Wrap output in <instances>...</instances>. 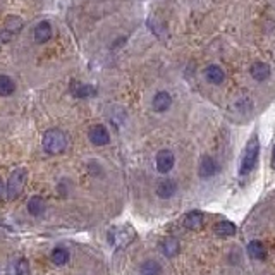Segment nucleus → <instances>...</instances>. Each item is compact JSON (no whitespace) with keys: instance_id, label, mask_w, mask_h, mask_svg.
I'll return each instance as SVG.
<instances>
[{"instance_id":"2eb2a0df","label":"nucleus","mask_w":275,"mask_h":275,"mask_svg":"<svg viewBox=\"0 0 275 275\" xmlns=\"http://www.w3.org/2000/svg\"><path fill=\"white\" fill-rule=\"evenodd\" d=\"M248 254L253 258V260H263L266 256V249L263 246V242L260 241H251L248 244Z\"/></svg>"},{"instance_id":"39448f33","label":"nucleus","mask_w":275,"mask_h":275,"mask_svg":"<svg viewBox=\"0 0 275 275\" xmlns=\"http://www.w3.org/2000/svg\"><path fill=\"white\" fill-rule=\"evenodd\" d=\"M174 164H176V157L171 150H160L157 153V169L160 174H169L174 169Z\"/></svg>"},{"instance_id":"dca6fc26","label":"nucleus","mask_w":275,"mask_h":275,"mask_svg":"<svg viewBox=\"0 0 275 275\" xmlns=\"http://www.w3.org/2000/svg\"><path fill=\"white\" fill-rule=\"evenodd\" d=\"M205 78L213 84H220V83H224L225 76H224V71H222L218 66H208L205 71Z\"/></svg>"},{"instance_id":"0eeeda50","label":"nucleus","mask_w":275,"mask_h":275,"mask_svg":"<svg viewBox=\"0 0 275 275\" xmlns=\"http://www.w3.org/2000/svg\"><path fill=\"white\" fill-rule=\"evenodd\" d=\"M88 138H90V141L93 145H96V147H105V145H108V141H110V134H108L107 127L102 126V124L93 126L90 129V132H88Z\"/></svg>"},{"instance_id":"1a4fd4ad","label":"nucleus","mask_w":275,"mask_h":275,"mask_svg":"<svg viewBox=\"0 0 275 275\" xmlns=\"http://www.w3.org/2000/svg\"><path fill=\"white\" fill-rule=\"evenodd\" d=\"M203 222H205L203 213L196 212V210L195 212H189L188 215L183 218V225L189 230H200L201 227H203Z\"/></svg>"},{"instance_id":"f3484780","label":"nucleus","mask_w":275,"mask_h":275,"mask_svg":"<svg viewBox=\"0 0 275 275\" xmlns=\"http://www.w3.org/2000/svg\"><path fill=\"white\" fill-rule=\"evenodd\" d=\"M43 210H45V201L42 200V196H31L30 201H28V212L31 215L38 217L43 213Z\"/></svg>"},{"instance_id":"423d86ee","label":"nucleus","mask_w":275,"mask_h":275,"mask_svg":"<svg viewBox=\"0 0 275 275\" xmlns=\"http://www.w3.org/2000/svg\"><path fill=\"white\" fill-rule=\"evenodd\" d=\"M217 172H218V164L215 162V159H213V157H210V155L201 157L200 165H198V174H200V177H203V179H208V177L215 176Z\"/></svg>"},{"instance_id":"9d476101","label":"nucleus","mask_w":275,"mask_h":275,"mask_svg":"<svg viewBox=\"0 0 275 275\" xmlns=\"http://www.w3.org/2000/svg\"><path fill=\"white\" fill-rule=\"evenodd\" d=\"M176 193H177V184H176V181H172V179H164V181H160L159 186H157V195H159L162 200L172 198Z\"/></svg>"},{"instance_id":"9b49d317","label":"nucleus","mask_w":275,"mask_h":275,"mask_svg":"<svg viewBox=\"0 0 275 275\" xmlns=\"http://www.w3.org/2000/svg\"><path fill=\"white\" fill-rule=\"evenodd\" d=\"M172 103V98L171 95H169L167 91H160L155 95V98H153V108H155L157 112H165L169 110V107H171Z\"/></svg>"},{"instance_id":"6ab92c4d","label":"nucleus","mask_w":275,"mask_h":275,"mask_svg":"<svg viewBox=\"0 0 275 275\" xmlns=\"http://www.w3.org/2000/svg\"><path fill=\"white\" fill-rule=\"evenodd\" d=\"M141 275H160L162 273V266L159 261L155 260H147L140 268Z\"/></svg>"},{"instance_id":"ddd939ff","label":"nucleus","mask_w":275,"mask_h":275,"mask_svg":"<svg viewBox=\"0 0 275 275\" xmlns=\"http://www.w3.org/2000/svg\"><path fill=\"white\" fill-rule=\"evenodd\" d=\"M249 72H251V76L256 81H265L270 76V67L265 62H254L251 69H249Z\"/></svg>"},{"instance_id":"b1692460","label":"nucleus","mask_w":275,"mask_h":275,"mask_svg":"<svg viewBox=\"0 0 275 275\" xmlns=\"http://www.w3.org/2000/svg\"><path fill=\"white\" fill-rule=\"evenodd\" d=\"M4 191H7V188H4V181L0 179V200L4 198Z\"/></svg>"},{"instance_id":"7ed1b4c3","label":"nucleus","mask_w":275,"mask_h":275,"mask_svg":"<svg viewBox=\"0 0 275 275\" xmlns=\"http://www.w3.org/2000/svg\"><path fill=\"white\" fill-rule=\"evenodd\" d=\"M258 155H260V141L256 136H253L251 140L246 143L244 152H242V160H241V176H246L254 169L258 162Z\"/></svg>"},{"instance_id":"20e7f679","label":"nucleus","mask_w":275,"mask_h":275,"mask_svg":"<svg viewBox=\"0 0 275 275\" xmlns=\"http://www.w3.org/2000/svg\"><path fill=\"white\" fill-rule=\"evenodd\" d=\"M26 181H28L26 169L24 167L16 169V171L11 174L9 183H7V198H9V200H16V198L23 193L24 186H26Z\"/></svg>"},{"instance_id":"f257e3e1","label":"nucleus","mask_w":275,"mask_h":275,"mask_svg":"<svg viewBox=\"0 0 275 275\" xmlns=\"http://www.w3.org/2000/svg\"><path fill=\"white\" fill-rule=\"evenodd\" d=\"M42 145L48 155H60L67 148V136L60 129H48L45 134H43Z\"/></svg>"},{"instance_id":"f8f14e48","label":"nucleus","mask_w":275,"mask_h":275,"mask_svg":"<svg viewBox=\"0 0 275 275\" xmlns=\"http://www.w3.org/2000/svg\"><path fill=\"white\" fill-rule=\"evenodd\" d=\"M50 38H52V26H50V23L42 21V23L38 24V26L35 28V40L38 43H45Z\"/></svg>"},{"instance_id":"f03ea898","label":"nucleus","mask_w":275,"mask_h":275,"mask_svg":"<svg viewBox=\"0 0 275 275\" xmlns=\"http://www.w3.org/2000/svg\"><path fill=\"white\" fill-rule=\"evenodd\" d=\"M134 239H136V230L131 225H117V227H112L108 230V242L117 249L126 248Z\"/></svg>"},{"instance_id":"393cba45","label":"nucleus","mask_w":275,"mask_h":275,"mask_svg":"<svg viewBox=\"0 0 275 275\" xmlns=\"http://www.w3.org/2000/svg\"><path fill=\"white\" fill-rule=\"evenodd\" d=\"M272 169H275V147H273V152H272Z\"/></svg>"},{"instance_id":"a211bd4d","label":"nucleus","mask_w":275,"mask_h":275,"mask_svg":"<svg viewBox=\"0 0 275 275\" xmlns=\"http://www.w3.org/2000/svg\"><path fill=\"white\" fill-rule=\"evenodd\" d=\"M215 234L220 237H232L236 234V225L232 222H218L215 225Z\"/></svg>"},{"instance_id":"aec40b11","label":"nucleus","mask_w":275,"mask_h":275,"mask_svg":"<svg viewBox=\"0 0 275 275\" xmlns=\"http://www.w3.org/2000/svg\"><path fill=\"white\" fill-rule=\"evenodd\" d=\"M16 90V84L9 76H0V96H9Z\"/></svg>"},{"instance_id":"4468645a","label":"nucleus","mask_w":275,"mask_h":275,"mask_svg":"<svg viewBox=\"0 0 275 275\" xmlns=\"http://www.w3.org/2000/svg\"><path fill=\"white\" fill-rule=\"evenodd\" d=\"M162 251H164L165 256H176L177 253H179V241L174 239V237H165L164 241H162L160 244Z\"/></svg>"},{"instance_id":"4be33fe9","label":"nucleus","mask_w":275,"mask_h":275,"mask_svg":"<svg viewBox=\"0 0 275 275\" xmlns=\"http://www.w3.org/2000/svg\"><path fill=\"white\" fill-rule=\"evenodd\" d=\"M52 261H54L55 265H59V266L66 265L67 261H69V253L64 248L54 249V253H52Z\"/></svg>"},{"instance_id":"412c9836","label":"nucleus","mask_w":275,"mask_h":275,"mask_svg":"<svg viewBox=\"0 0 275 275\" xmlns=\"http://www.w3.org/2000/svg\"><path fill=\"white\" fill-rule=\"evenodd\" d=\"M4 26H6L7 33H19V31L23 30V21H21V18H18V16H11V18H7Z\"/></svg>"},{"instance_id":"6e6552de","label":"nucleus","mask_w":275,"mask_h":275,"mask_svg":"<svg viewBox=\"0 0 275 275\" xmlns=\"http://www.w3.org/2000/svg\"><path fill=\"white\" fill-rule=\"evenodd\" d=\"M71 93L76 96V98H88V96H95L96 90L91 84H84L79 83V81H72L71 83Z\"/></svg>"},{"instance_id":"5701e85b","label":"nucleus","mask_w":275,"mask_h":275,"mask_svg":"<svg viewBox=\"0 0 275 275\" xmlns=\"http://www.w3.org/2000/svg\"><path fill=\"white\" fill-rule=\"evenodd\" d=\"M16 272L18 275H31V270H30V263H28L26 258H21L16 265Z\"/></svg>"}]
</instances>
